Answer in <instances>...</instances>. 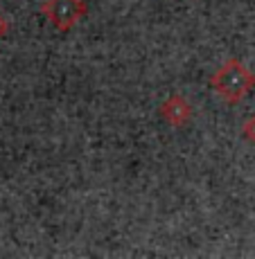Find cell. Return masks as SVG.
Instances as JSON below:
<instances>
[{
	"instance_id": "obj_3",
	"label": "cell",
	"mask_w": 255,
	"mask_h": 259,
	"mask_svg": "<svg viewBox=\"0 0 255 259\" xmlns=\"http://www.w3.org/2000/svg\"><path fill=\"white\" fill-rule=\"evenodd\" d=\"M244 131H246V136L251 138V140H255V117H251L246 122V128H244Z\"/></svg>"
},
{
	"instance_id": "obj_1",
	"label": "cell",
	"mask_w": 255,
	"mask_h": 259,
	"mask_svg": "<svg viewBox=\"0 0 255 259\" xmlns=\"http://www.w3.org/2000/svg\"><path fill=\"white\" fill-rule=\"evenodd\" d=\"M251 86H253V77L244 70L237 61H231L228 66H224L222 70L214 74V88H217L228 102H237Z\"/></svg>"
},
{
	"instance_id": "obj_2",
	"label": "cell",
	"mask_w": 255,
	"mask_h": 259,
	"mask_svg": "<svg viewBox=\"0 0 255 259\" xmlns=\"http://www.w3.org/2000/svg\"><path fill=\"white\" fill-rule=\"evenodd\" d=\"M82 12H84V7L79 0H52L48 7L50 21L57 25L59 29H68L70 25L82 16Z\"/></svg>"
},
{
	"instance_id": "obj_4",
	"label": "cell",
	"mask_w": 255,
	"mask_h": 259,
	"mask_svg": "<svg viewBox=\"0 0 255 259\" xmlns=\"http://www.w3.org/2000/svg\"><path fill=\"white\" fill-rule=\"evenodd\" d=\"M3 34H5V21L0 18V36H3Z\"/></svg>"
}]
</instances>
